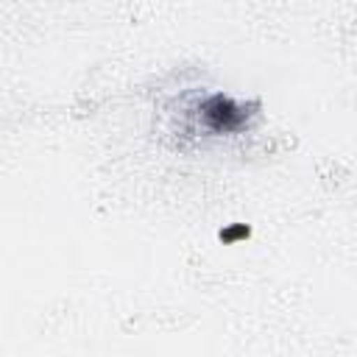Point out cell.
<instances>
[{
    "instance_id": "6da1fadb",
    "label": "cell",
    "mask_w": 357,
    "mask_h": 357,
    "mask_svg": "<svg viewBox=\"0 0 357 357\" xmlns=\"http://www.w3.org/2000/svg\"><path fill=\"white\" fill-rule=\"evenodd\" d=\"M201 114H204V123L215 131H234L245 123L248 112L243 103H234L231 98L226 95H212L201 103Z\"/></svg>"
}]
</instances>
